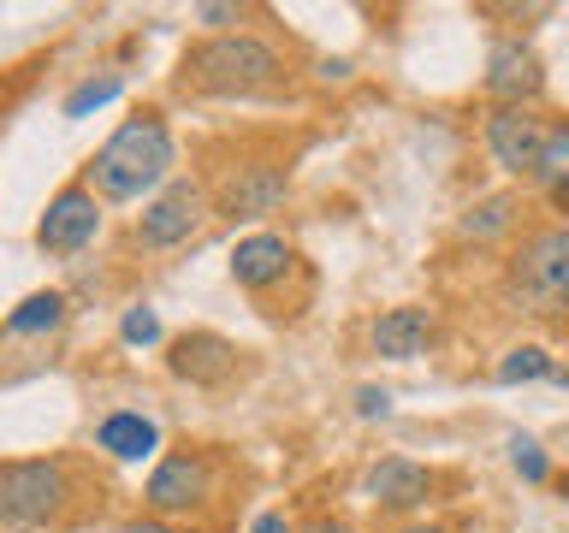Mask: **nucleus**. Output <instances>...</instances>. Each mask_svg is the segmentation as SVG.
Returning a JSON list of instances; mask_svg holds the SVG:
<instances>
[{
	"label": "nucleus",
	"mask_w": 569,
	"mask_h": 533,
	"mask_svg": "<svg viewBox=\"0 0 569 533\" xmlns=\"http://www.w3.org/2000/svg\"><path fill=\"white\" fill-rule=\"evenodd\" d=\"M167 172H172V131L160 124V113H137L96 149V160H89V190L107 195V202H137Z\"/></svg>",
	"instance_id": "obj_1"
},
{
	"label": "nucleus",
	"mask_w": 569,
	"mask_h": 533,
	"mask_svg": "<svg viewBox=\"0 0 569 533\" xmlns=\"http://www.w3.org/2000/svg\"><path fill=\"white\" fill-rule=\"evenodd\" d=\"M184 83L202 95H267L284 83V53L261 36H213V42L184 53Z\"/></svg>",
	"instance_id": "obj_2"
},
{
	"label": "nucleus",
	"mask_w": 569,
	"mask_h": 533,
	"mask_svg": "<svg viewBox=\"0 0 569 533\" xmlns=\"http://www.w3.org/2000/svg\"><path fill=\"white\" fill-rule=\"evenodd\" d=\"M71 504V469L60 456H12L0 462V527H48Z\"/></svg>",
	"instance_id": "obj_3"
},
{
	"label": "nucleus",
	"mask_w": 569,
	"mask_h": 533,
	"mask_svg": "<svg viewBox=\"0 0 569 533\" xmlns=\"http://www.w3.org/2000/svg\"><path fill=\"white\" fill-rule=\"evenodd\" d=\"M510 296L528 314H569V225H546L516 249Z\"/></svg>",
	"instance_id": "obj_4"
},
{
	"label": "nucleus",
	"mask_w": 569,
	"mask_h": 533,
	"mask_svg": "<svg viewBox=\"0 0 569 533\" xmlns=\"http://www.w3.org/2000/svg\"><path fill=\"white\" fill-rule=\"evenodd\" d=\"M208 492H213L208 456H202V451H172V456H160V462H154L149 486H142V504H149L160 522H167V515L202 510V504H208Z\"/></svg>",
	"instance_id": "obj_5"
},
{
	"label": "nucleus",
	"mask_w": 569,
	"mask_h": 533,
	"mask_svg": "<svg viewBox=\"0 0 569 533\" xmlns=\"http://www.w3.org/2000/svg\"><path fill=\"white\" fill-rule=\"evenodd\" d=\"M202 220H208V190L196 184V178H178V184H167L149 208H142L137 238L149 249H178V243L196 238V225H202Z\"/></svg>",
	"instance_id": "obj_6"
},
{
	"label": "nucleus",
	"mask_w": 569,
	"mask_h": 533,
	"mask_svg": "<svg viewBox=\"0 0 569 533\" xmlns=\"http://www.w3.org/2000/svg\"><path fill=\"white\" fill-rule=\"evenodd\" d=\"M546 137H551V124L533 113V107H498V113L487 119V149H492V160L510 178H533V172H540Z\"/></svg>",
	"instance_id": "obj_7"
},
{
	"label": "nucleus",
	"mask_w": 569,
	"mask_h": 533,
	"mask_svg": "<svg viewBox=\"0 0 569 533\" xmlns=\"http://www.w3.org/2000/svg\"><path fill=\"white\" fill-rule=\"evenodd\" d=\"M96 231H101L96 190H89V184H66V190L48 202L42 225H36V243H42L48 255H78V249L96 243Z\"/></svg>",
	"instance_id": "obj_8"
},
{
	"label": "nucleus",
	"mask_w": 569,
	"mask_h": 533,
	"mask_svg": "<svg viewBox=\"0 0 569 533\" xmlns=\"http://www.w3.org/2000/svg\"><path fill=\"white\" fill-rule=\"evenodd\" d=\"M540 83H546V66H540V53H533L522 36L492 42V53H487V95L498 107H528L533 95H540Z\"/></svg>",
	"instance_id": "obj_9"
},
{
	"label": "nucleus",
	"mask_w": 569,
	"mask_h": 533,
	"mask_svg": "<svg viewBox=\"0 0 569 533\" xmlns=\"http://www.w3.org/2000/svg\"><path fill=\"white\" fill-rule=\"evenodd\" d=\"M167 368L190 385H226L231 368H238V350H231L220 332H184V338H172Z\"/></svg>",
	"instance_id": "obj_10"
},
{
	"label": "nucleus",
	"mask_w": 569,
	"mask_h": 533,
	"mask_svg": "<svg viewBox=\"0 0 569 533\" xmlns=\"http://www.w3.org/2000/svg\"><path fill=\"white\" fill-rule=\"evenodd\" d=\"M368 497L380 510H421L427 497H433V474L409 456H386L368 469Z\"/></svg>",
	"instance_id": "obj_11"
},
{
	"label": "nucleus",
	"mask_w": 569,
	"mask_h": 533,
	"mask_svg": "<svg viewBox=\"0 0 569 533\" xmlns=\"http://www.w3.org/2000/svg\"><path fill=\"white\" fill-rule=\"evenodd\" d=\"M291 243L273 238V231H256V238H243L231 249V279L243 284V291H273V284L291 273Z\"/></svg>",
	"instance_id": "obj_12"
},
{
	"label": "nucleus",
	"mask_w": 569,
	"mask_h": 533,
	"mask_svg": "<svg viewBox=\"0 0 569 533\" xmlns=\"http://www.w3.org/2000/svg\"><path fill=\"white\" fill-rule=\"evenodd\" d=\"M368 338H373V355H386V362H416L433 344V314L427 309H386Z\"/></svg>",
	"instance_id": "obj_13"
},
{
	"label": "nucleus",
	"mask_w": 569,
	"mask_h": 533,
	"mask_svg": "<svg viewBox=\"0 0 569 533\" xmlns=\"http://www.w3.org/2000/svg\"><path fill=\"white\" fill-rule=\"evenodd\" d=\"M284 202V172L279 167H243L220 195V213L231 220H256V213H273Z\"/></svg>",
	"instance_id": "obj_14"
},
{
	"label": "nucleus",
	"mask_w": 569,
	"mask_h": 533,
	"mask_svg": "<svg viewBox=\"0 0 569 533\" xmlns=\"http://www.w3.org/2000/svg\"><path fill=\"white\" fill-rule=\"evenodd\" d=\"M96 444L119 462H142V456L160 451V426L149 415H137V409H113V415L96 426Z\"/></svg>",
	"instance_id": "obj_15"
},
{
	"label": "nucleus",
	"mask_w": 569,
	"mask_h": 533,
	"mask_svg": "<svg viewBox=\"0 0 569 533\" xmlns=\"http://www.w3.org/2000/svg\"><path fill=\"white\" fill-rule=\"evenodd\" d=\"M60 326H66V296H60V291H36V296H24V302L7 314L0 338H53Z\"/></svg>",
	"instance_id": "obj_16"
},
{
	"label": "nucleus",
	"mask_w": 569,
	"mask_h": 533,
	"mask_svg": "<svg viewBox=\"0 0 569 533\" xmlns=\"http://www.w3.org/2000/svg\"><path fill=\"white\" fill-rule=\"evenodd\" d=\"M533 184H546V190H551V202H563V208H569V119H563V124H551Z\"/></svg>",
	"instance_id": "obj_17"
},
{
	"label": "nucleus",
	"mask_w": 569,
	"mask_h": 533,
	"mask_svg": "<svg viewBox=\"0 0 569 533\" xmlns=\"http://www.w3.org/2000/svg\"><path fill=\"white\" fill-rule=\"evenodd\" d=\"M510 225H516V202H510V195H487L480 208H469V220H462V238L487 243V238H498V231H510Z\"/></svg>",
	"instance_id": "obj_18"
},
{
	"label": "nucleus",
	"mask_w": 569,
	"mask_h": 533,
	"mask_svg": "<svg viewBox=\"0 0 569 533\" xmlns=\"http://www.w3.org/2000/svg\"><path fill=\"white\" fill-rule=\"evenodd\" d=\"M551 355L540 350V344H516L505 362H498V385H522V380H551Z\"/></svg>",
	"instance_id": "obj_19"
},
{
	"label": "nucleus",
	"mask_w": 569,
	"mask_h": 533,
	"mask_svg": "<svg viewBox=\"0 0 569 533\" xmlns=\"http://www.w3.org/2000/svg\"><path fill=\"white\" fill-rule=\"evenodd\" d=\"M113 95H119V78H89V83H78L66 95V119H83L89 107H107Z\"/></svg>",
	"instance_id": "obj_20"
},
{
	"label": "nucleus",
	"mask_w": 569,
	"mask_h": 533,
	"mask_svg": "<svg viewBox=\"0 0 569 533\" xmlns=\"http://www.w3.org/2000/svg\"><path fill=\"white\" fill-rule=\"evenodd\" d=\"M510 462H516L522 480H546V451L533 439H510Z\"/></svg>",
	"instance_id": "obj_21"
},
{
	"label": "nucleus",
	"mask_w": 569,
	"mask_h": 533,
	"mask_svg": "<svg viewBox=\"0 0 569 533\" xmlns=\"http://www.w3.org/2000/svg\"><path fill=\"white\" fill-rule=\"evenodd\" d=\"M119 332H124V344H154V338H160V320H154L149 309H131Z\"/></svg>",
	"instance_id": "obj_22"
},
{
	"label": "nucleus",
	"mask_w": 569,
	"mask_h": 533,
	"mask_svg": "<svg viewBox=\"0 0 569 533\" xmlns=\"http://www.w3.org/2000/svg\"><path fill=\"white\" fill-rule=\"evenodd\" d=\"M356 415H362V421H386L391 415V391L362 385V391H356Z\"/></svg>",
	"instance_id": "obj_23"
},
{
	"label": "nucleus",
	"mask_w": 569,
	"mask_h": 533,
	"mask_svg": "<svg viewBox=\"0 0 569 533\" xmlns=\"http://www.w3.org/2000/svg\"><path fill=\"white\" fill-rule=\"evenodd\" d=\"M249 533H297L291 522H284V515L279 510H267V515H256V527H249Z\"/></svg>",
	"instance_id": "obj_24"
},
{
	"label": "nucleus",
	"mask_w": 569,
	"mask_h": 533,
	"mask_svg": "<svg viewBox=\"0 0 569 533\" xmlns=\"http://www.w3.org/2000/svg\"><path fill=\"white\" fill-rule=\"evenodd\" d=\"M119 533H178L172 522H160V515H149V522H124Z\"/></svg>",
	"instance_id": "obj_25"
},
{
	"label": "nucleus",
	"mask_w": 569,
	"mask_h": 533,
	"mask_svg": "<svg viewBox=\"0 0 569 533\" xmlns=\"http://www.w3.org/2000/svg\"><path fill=\"white\" fill-rule=\"evenodd\" d=\"M196 18H202V24H231L238 7H196Z\"/></svg>",
	"instance_id": "obj_26"
},
{
	"label": "nucleus",
	"mask_w": 569,
	"mask_h": 533,
	"mask_svg": "<svg viewBox=\"0 0 569 533\" xmlns=\"http://www.w3.org/2000/svg\"><path fill=\"white\" fill-rule=\"evenodd\" d=\"M309 533H356V527H345V522H315Z\"/></svg>",
	"instance_id": "obj_27"
},
{
	"label": "nucleus",
	"mask_w": 569,
	"mask_h": 533,
	"mask_svg": "<svg viewBox=\"0 0 569 533\" xmlns=\"http://www.w3.org/2000/svg\"><path fill=\"white\" fill-rule=\"evenodd\" d=\"M398 533H445V527H433V522H409V527H398Z\"/></svg>",
	"instance_id": "obj_28"
},
{
	"label": "nucleus",
	"mask_w": 569,
	"mask_h": 533,
	"mask_svg": "<svg viewBox=\"0 0 569 533\" xmlns=\"http://www.w3.org/2000/svg\"><path fill=\"white\" fill-rule=\"evenodd\" d=\"M551 380H558V385H569V373H551Z\"/></svg>",
	"instance_id": "obj_29"
}]
</instances>
